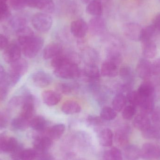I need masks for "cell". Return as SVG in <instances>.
Returning a JSON list of instances; mask_svg holds the SVG:
<instances>
[{"label": "cell", "mask_w": 160, "mask_h": 160, "mask_svg": "<svg viewBox=\"0 0 160 160\" xmlns=\"http://www.w3.org/2000/svg\"><path fill=\"white\" fill-rule=\"evenodd\" d=\"M28 69V62L24 59H20L10 64L9 72L6 77V79L10 86L16 85L27 72Z\"/></svg>", "instance_id": "obj_1"}, {"label": "cell", "mask_w": 160, "mask_h": 160, "mask_svg": "<svg viewBox=\"0 0 160 160\" xmlns=\"http://www.w3.org/2000/svg\"><path fill=\"white\" fill-rule=\"evenodd\" d=\"M54 73L58 78L73 79L80 77L81 71L77 63L68 61L55 68Z\"/></svg>", "instance_id": "obj_2"}, {"label": "cell", "mask_w": 160, "mask_h": 160, "mask_svg": "<svg viewBox=\"0 0 160 160\" xmlns=\"http://www.w3.org/2000/svg\"><path fill=\"white\" fill-rule=\"evenodd\" d=\"M44 39L40 37H33L21 47L25 57L30 59L34 58L41 50L44 45Z\"/></svg>", "instance_id": "obj_3"}, {"label": "cell", "mask_w": 160, "mask_h": 160, "mask_svg": "<svg viewBox=\"0 0 160 160\" xmlns=\"http://www.w3.org/2000/svg\"><path fill=\"white\" fill-rule=\"evenodd\" d=\"M32 24L38 32H46L49 31L52 26V18L46 13H37L32 19Z\"/></svg>", "instance_id": "obj_4"}, {"label": "cell", "mask_w": 160, "mask_h": 160, "mask_svg": "<svg viewBox=\"0 0 160 160\" xmlns=\"http://www.w3.org/2000/svg\"><path fill=\"white\" fill-rule=\"evenodd\" d=\"M21 48L18 43H12L8 44L4 49L3 57L8 63H12L21 59Z\"/></svg>", "instance_id": "obj_5"}, {"label": "cell", "mask_w": 160, "mask_h": 160, "mask_svg": "<svg viewBox=\"0 0 160 160\" xmlns=\"http://www.w3.org/2000/svg\"><path fill=\"white\" fill-rule=\"evenodd\" d=\"M142 29L141 26L135 22L126 23L123 26V31L125 36L130 40L140 41Z\"/></svg>", "instance_id": "obj_6"}, {"label": "cell", "mask_w": 160, "mask_h": 160, "mask_svg": "<svg viewBox=\"0 0 160 160\" xmlns=\"http://www.w3.org/2000/svg\"><path fill=\"white\" fill-rule=\"evenodd\" d=\"M141 157L145 160L160 158V148L154 144L146 143L141 149Z\"/></svg>", "instance_id": "obj_7"}, {"label": "cell", "mask_w": 160, "mask_h": 160, "mask_svg": "<svg viewBox=\"0 0 160 160\" xmlns=\"http://www.w3.org/2000/svg\"><path fill=\"white\" fill-rule=\"evenodd\" d=\"M88 27L86 22L82 19H79L71 22L70 30L72 34L78 38H82L86 35Z\"/></svg>", "instance_id": "obj_8"}, {"label": "cell", "mask_w": 160, "mask_h": 160, "mask_svg": "<svg viewBox=\"0 0 160 160\" xmlns=\"http://www.w3.org/2000/svg\"><path fill=\"white\" fill-rule=\"evenodd\" d=\"M136 72L141 79H148L152 75V63L147 59H141L137 64Z\"/></svg>", "instance_id": "obj_9"}, {"label": "cell", "mask_w": 160, "mask_h": 160, "mask_svg": "<svg viewBox=\"0 0 160 160\" xmlns=\"http://www.w3.org/2000/svg\"><path fill=\"white\" fill-rule=\"evenodd\" d=\"M52 145V140L48 136H38L36 138L34 142V149L37 155L48 152Z\"/></svg>", "instance_id": "obj_10"}, {"label": "cell", "mask_w": 160, "mask_h": 160, "mask_svg": "<svg viewBox=\"0 0 160 160\" xmlns=\"http://www.w3.org/2000/svg\"><path fill=\"white\" fill-rule=\"evenodd\" d=\"M84 74L92 85L98 84L100 78V72L96 64H87L84 69Z\"/></svg>", "instance_id": "obj_11"}, {"label": "cell", "mask_w": 160, "mask_h": 160, "mask_svg": "<svg viewBox=\"0 0 160 160\" xmlns=\"http://www.w3.org/2000/svg\"><path fill=\"white\" fill-rule=\"evenodd\" d=\"M32 79L33 83L39 88H44L51 84L52 82L51 76L44 71L35 72L32 75Z\"/></svg>", "instance_id": "obj_12"}, {"label": "cell", "mask_w": 160, "mask_h": 160, "mask_svg": "<svg viewBox=\"0 0 160 160\" xmlns=\"http://www.w3.org/2000/svg\"><path fill=\"white\" fill-rule=\"evenodd\" d=\"M63 49L60 44L52 43L48 44L44 49L43 57L46 60L53 59L62 53Z\"/></svg>", "instance_id": "obj_13"}, {"label": "cell", "mask_w": 160, "mask_h": 160, "mask_svg": "<svg viewBox=\"0 0 160 160\" xmlns=\"http://www.w3.org/2000/svg\"><path fill=\"white\" fill-rule=\"evenodd\" d=\"M133 125L136 128L142 132L146 130L152 126L151 120L148 115L143 113L139 114L135 117Z\"/></svg>", "instance_id": "obj_14"}, {"label": "cell", "mask_w": 160, "mask_h": 160, "mask_svg": "<svg viewBox=\"0 0 160 160\" xmlns=\"http://www.w3.org/2000/svg\"><path fill=\"white\" fill-rule=\"evenodd\" d=\"M42 99L46 105L52 106L59 103L61 100L60 93L53 90H46L42 94Z\"/></svg>", "instance_id": "obj_15"}, {"label": "cell", "mask_w": 160, "mask_h": 160, "mask_svg": "<svg viewBox=\"0 0 160 160\" xmlns=\"http://www.w3.org/2000/svg\"><path fill=\"white\" fill-rule=\"evenodd\" d=\"M101 73L103 77H116L118 74V65L112 62L106 60L102 65Z\"/></svg>", "instance_id": "obj_16"}, {"label": "cell", "mask_w": 160, "mask_h": 160, "mask_svg": "<svg viewBox=\"0 0 160 160\" xmlns=\"http://www.w3.org/2000/svg\"><path fill=\"white\" fill-rule=\"evenodd\" d=\"M89 28L94 34H101L106 29L105 21L99 17H96L89 22Z\"/></svg>", "instance_id": "obj_17"}, {"label": "cell", "mask_w": 160, "mask_h": 160, "mask_svg": "<svg viewBox=\"0 0 160 160\" xmlns=\"http://www.w3.org/2000/svg\"><path fill=\"white\" fill-rule=\"evenodd\" d=\"M32 8L51 13L55 9V4L52 0H35Z\"/></svg>", "instance_id": "obj_18"}, {"label": "cell", "mask_w": 160, "mask_h": 160, "mask_svg": "<svg viewBox=\"0 0 160 160\" xmlns=\"http://www.w3.org/2000/svg\"><path fill=\"white\" fill-rule=\"evenodd\" d=\"M48 126V122L45 118L41 116L33 117L30 121V127L33 129L39 132L46 131Z\"/></svg>", "instance_id": "obj_19"}, {"label": "cell", "mask_w": 160, "mask_h": 160, "mask_svg": "<svg viewBox=\"0 0 160 160\" xmlns=\"http://www.w3.org/2000/svg\"><path fill=\"white\" fill-rule=\"evenodd\" d=\"M16 33L18 38V43L21 47L34 36L33 31L27 26L18 30Z\"/></svg>", "instance_id": "obj_20"}, {"label": "cell", "mask_w": 160, "mask_h": 160, "mask_svg": "<svg viewBox=\"0 0 160 160\" xmlns=\"http://www.w3.org/2000/svg\"><path fill=\"white\" fill-rule=\"evenodd\" d=\"M130 132L129 128L127 126L119 129L116 132L115 137L117 143L120 146L126 145L128 142Z\"/></svg>", "instance_id": "obj_21"}, {"label": "cell", "mask_w": 160, "mask_h": 160, "mask_svg": "<svg viewBox=\"0 0 160 160\" xmlns=\"http://www.w3.org/2000/svg\"><path fill=\"white\" fill-rule=\"evenodd\" d=\"M137 91L143 98H155V86L150 81H147L141 84Z\"/></svg>", "instance_id": "obj_22"}, {"label": "cell", "mask_w": 160, "mask_h": 160, "mask_svg": "<svg viewBox=\"0 0 160 160\" xmlns=\"http://www.w3.org/2000/svg\"><path fill=\"white\" fill-rule=\"evenodd\" d=\"M142 53L145 58L152 59L157 54L156 44L151 40L142 42Z\"/></svg>", "instance_id": "obj_23"}, {"label": "cell", "mask_w": 160, "mask_h": 160, "mask_svg": "<svg viewBox=\"0 0 160 160\" xmlns=\"http://www.w3.org/2000/svg\"><path fill=\"white\" fill-rule=\"evenodd\" d=\"M62 111L66 114H74L81 112V107L80 104L75 101H67L63 104Z\"/></svg>", "instance_id": "obj_24"}, {"label": "cell", "mask_w": 160, "mask_h": 160, "mask_svg": "<svg viewBox=\"0 0 160 160\" xmlns=\"http://www.w3.org/2000/svg\"><path fill=\"white\" fill-rule=\"evenodd\" d=\"M86 11L88 14L96 17H100L102 14V7L100 0H92L87 7Z\"/></svg>", "instance_id": "obj_25"}, {"label": "cell", "mask_w": 160, "mask_h": 160, "mask_svg": "<svg viewBox=\"0 0 160 160\" xmlns=\"http://www.w3.org/2000/svg\"><path fill=\"white\" fill-rule=\"evenodd\" d=\"M119 75L124 83L133 84L134 80V73L129 66L127 65L122 66L119 70Z\"/></svg>", "instance_id": "obj_26"}, {"label": "cell", "mask_w": 160, "mask_h": 160, "mask_svg": "<svg viewBox=\"0 0 160 160\" xmlns=\"http://www.w3.org/2000/svg\"><path fill=\"white\" fill-rule=\"evenodd\" d=\"M113 134L111 130L105 128L102 130L99 135V142L104 147H110L112 145Z\"/></svg>", "instance_id": "obj_27"}, {"label": "cell", "mask_w": 160, "mask_h": 160, "mask_svg": "<svg viewBox=\"0 0 160 160\" xmlns=\"http://www.w3.org/2000/svg\"><path fill=\"white\" fill-rule=\"evenodd\" d=\"M155 98L154 97L144 98L140 107L142 113L148 115L151 114L154 110L155 106Z\"/></svg>", "instance_id": "obj_28"}, {"label": "cell", "mask_w": 160, "mask_h": 160, "mask_svg": "<svg viewBox=\"0 0 160 160\" xmlns=\"http://www.w3.org/2000/svg\"><path fill=\"white\" fill-rule=\"evenodd\" d=\"M127 102V97L122 93H118L113 100V108L117 112H121L125 108Z\"/></svg>", "instance_id": "obj_29"}, {"label": "cell", "mask_w": 160, "mask_h": 160, "mask_svg": "<svg viewBox=\"0 0 160 160\" xmlns=\"http://www.w3.org/2000/svg\"><path fill=\"white\" fill-rule=\"evenodd\" d=\"M65 126L62 124H57L51 128L48 132V136L52 140L59 139L64 132Z\"/></svg>", "instance_id": "obj_30"}, {"label": "cell", "mask_w": 160, "mask_h": 160, "mask_svg": "<svg viewBox=\"0 0 160 160\" xmlns=\"http://www.w3.org/2000/svg\"><path fill=\"white\" fill-rule=\"evenodd\" d=\"M30 121L19 116L12 120L11 125L15 129L24 131L30 127Z\"/></svg>", "instance_id": "obj_31"}, {"label": "cell", "mask_w": 160, "mask_h": 160, "mask_svg": "<svg viewBox=\"0 0 160 160\" xmlns=\"http://www.w3.org/2000/svg\"><path fill=\"white\" fill-rule=\"evenodd\" d=\"M20 145L16 138L13 137L6 138L4 142L2 152L12 153L15 151Z\"/></svg>", "instance_id": "obj_32"}, {"label": "cell", "mask_w": 160, "mask_h": 160, "mask_svg": "<svg viewBox=\"0 0 160 160\" xmlns=\"http://www.w3.org/2000/svg\"><path fill=\"white\" fill-rule=\"evenodd\" d=\"M125 155L128 159L137 160L141 157V149L136 146H128L125 148Z\"/></svg>", "instance_id": "obj_33"}, {"label": "cell", "mask_w": 160, "mask_h": 160, "mask_svg": "<svg viewBox=\"0 0 160 160\" xmlns=\"http://www.w3.org/2000/svg\"><path fill=\"white\" fill-rule=\"evenodd\" d=\"M127 100L129 102L131 105L133 106H140L142 101L143 99V98L137 91H129L127 94Z\"/></svg>", "instance_id": "obj_34"}, {"label": "cell", "mask_w": 160, "mask_h": 160, "mask_svg": "<svg viewBox=\"0 0 160 160\" xmlns=\"http://www.w3.org/2000/svg\"><path fill=\"white\" fill-rule=\"evenodd\" d=\"M78 88V86L75 83H60L56 86V89L58 93L65 95H68L73 92Z\"/></svg>", "instance_id": "obj_35"}, {"label": "cell", "mask_w": 160, "mask_h": 160, "mask_svg": "<svg viewBox=\"0 0 160 160\" xmlns=\"http://www.w3.org/2000/svg\"><path fill=\"white\" fill-rule=\"evenodd\" d=\"M106 60L112 62L118 66L122 61L121 53L115 48H110L107 52Z\"/></svg>", "instance_id": "obj_36"}, {"label": "cell", "mask_w": 160, "mask_h": 160, "mask_svg": "<svg viewBox=\"0 0 160 160\" xmlns=\"http://www.w3.org/2000/svg\"><path fill=\"white\" fill-rule=\"evenodd\" d=\"M156 32V30L152 24L142 28L141 32L140 41L144 42L151 40V38Z\"/></svg>", "instance_id": "obj_37"}, {"label": "cell", "mask_w": 160, "mask_h": 160, "mask_svg": "<svg viewBox=\"0 0 160 160\" xmlns=\"http://www.w3.org/2000/svg\"><path fill=\"white\" fill-rule=\"evenodd\" d=\"M10 24L12 28L16 30L17 32L18 30L26 27L27 21L23 17L15 16L10 20Z\"/></svg>", "instance_id": "obj_38"}, {"label": "cell", "mask_w": 160, "mask_h": 160, "mask_svg": "<svg viewBox=\"0 0 160 160\" xmlns=\"http://www.w3.org/2000/svg\"><path fill=\"white\" fill-rule=\"evenodd\" d=\"M117 112L113 108L105 107L102 108L100 113V117L102 120L110 121L113 120L117 116Z\"/></svg>", "instance_id": "obj_39"}, {"label": "cell", "mask_w": 160, "mask_h": 160, "mask_svg": "<svg viewBox=\"0 0 160 160\" xmlns=\"http://www.w3.org/2000/svg\"><path fill=\"white\" fill-rule=\"evenodd\" d=\"M142 135L146 139H158L160 137V132L157 126H151L149 128L142 132Z\"/></svg>", "instance_id": "obj_40"}, {"label": "cell", "mask_w": 160, "mask_h": 160, "mask_svg": "<svg viewBox=\"0 0 160 160\" xmlns=\"http://www.w3.org/2000/svg\"><path fill=\"white\" fill-rule=\"evenodd\" d=\"M25 100V94L22 96H14L9 100L8 107L10 110L16 109L20 106H22Z\"/></svg>", "instance_id": "obj_41"}, {"label": "cell", "mask_w": 160, "mask_h": 160, "mask_svg": "<svg viewBox=\"0 0 160 160\" xmlns=\"http://www.w3.org/2000/svg\"><path fill=\"white\" fill-rule=\"evenodd\" d=\"M136 113L135 106L132 105H128L124 108L122 112V117L126 120H130L133 118Z\"/></svg>", "instance_id": "obj_42"}, {"label": "cell", "mask_w": 160, "mask_h": 160, "mask_svg": "<svg viewBox=\"0 0 160 160\" xmlns=\"http://www.w3.org/2000/svg\"><path fill=\"white\" fill-rule=\"evenodd\" d=\"M37 154L34 149H27L23 150L21 154L20 159L21 160H35Z\"/></svg>", "instance_id": "obj_43"}, {"label": "cell", "mask_w": 160, "mask_h": 160, "mask_svg": "<svg viewBox=\"0 0 160 160\" xmlns=\"http://www.w3.org/2000/svg\"><path fill=\"white\" fill-rule=\"evenodd\" d=\"M10 86L5 79L0 82V100H4L7 96L8 89Z\"/></svg>", "instance_id": "obj_44"}, {"label": "cell", "mask_w": 160, "mask_h": 160, "mask_svg": "<svg viewBox=\"0 0 160 160\" xmlns=\"http://www.w3.org/2000/svg\"><path fill=\"white\" fill-rule=\"evenodd\" d=\"M108 157L111 160H122V155L121 151L116 147L111 148L108 154Z\"/></svg>", "instance_id": "obj_45"}, {"label": "cell", "mask_w": 160, "mask_h": 160, "mask_svg": "<svg viewBox=\"0 0 160 160\" xmlns=\"http://www.w3.org/2000/svg\"><path fill=\"white\" fill-rule=\"evenodd\" d=\"M9 14V8L6 2L0 1V21L8 17Z\"/></svg>", "instance_id": "obj_46"}, {"label": "cell", "mask_w": 160, "mask_h": 160, "mask_svg": "<svg viewBox=\"0 0 160 160\" xmlns=\"http://www.w3.org/2000/svg\"><path fill=\"white\" fill-rule=\"evenodd\" d=\"M11 7L16 10H21L26 6L24 0H9Z\"/></svg>", "instance_id": "obj_47"}, {"label": "cell", "mask_w": 160, "mask_h": 160, "mask_svg": "<svg viewBox=\"0 0 160 160\" xmlns=\"http://www.w3.org/2000/svg\"><path fill=\"white\" fill-rule=\"evenodd\" d=\"M102 120L100 117H99L95 115L89 116L87 119L88 122L89 123V124L93 126L100 125L102 122Z\"/></svg>", "instance_id": "obj_48"}, {"label": "cell", "mask_w": 160, "mask_h": 160, "mask_svg": "<svg viewBox=\"0 0 160 160\" xmlns=\"http://www.w3.org/2000/svg\"><path fill=\"white\" fill-rule=\"evenodd\" d=\"M152 74L154 76L160 75V58L157 59L152 63Z\"/></svg>", "instance_id": "obj_49"}, {"label": "cell", "mask_w": 160, "mask_h": 160, "mask_svg": "<svg viewBox=\"0 0 160 160\" xmlns=\"http://www.w3.org/2000/svg\"><path fill=\"white\" fill-rule=\"evenodd\" d=\"M8 118L7 116L0 111V129L5 128L7 126Z\"/></svg>", "instance_id": "obj_50"}, {"label": "cell", "mask_w": 160, "mask_h": 160, "mask_svg": "<svg viewBox=\"0 0 160 160\" xmlns=\"http://www.w3.org/2000/svg\"><path fill=\"white\" fill-rule=\"evenodd\" d=\"M152 114V119L155 123L158 124L160 122V108L154 109Z\"/></svg>", "instance_id": "obj_51"}, {"label": "cell", "mask_w": 160, "mask_h": 160, "mask_svg": "<svg viewBox=\"0 0 160 160\" xmlns=\"http://www.w3.org/2000/svg\"><path fill=\"white\" fill-rule=\"evenodd\" d=\"M8 45L7 38L3 35L0 34V50L5 49Z\"/></svg>", "instance_id": "obj_52"}, {"label": "cell", "mask_w": 160, "mask_h": 160, "mask_svg": "<svg viewBox=\"0 0 160 160\" xmlns=\"http://www.w3.org/2000/svg\"><path fill=\"white\" fill-rule=\"evenodd\" d=\"M37 160H52V157L47 152L37 155Z\"/></svg>", "instance_id": "obj_53"}, {"label": "cell", "mask_w": 160, "mask_h": 160, "mask_svg": "<svg viewBox=\"0 0 160 160\" xmlns=\"http://www.w3.org/2000/svg\"><path fill=\"white\" fill-rule=\"evenodd\" d=\"M152 25L155 28L156 32H160V14L157 15L154 18Z\"/></svg>", "instance_id": "obj_54"}, {"label": "cell", "mask_w": 160, "mask_h": 160, "mask_svg": "<svg viewBox=\"0 0 160 160\" xmlns=\"http://www.w3.org/2000/svg\"><path fill=\"white\" fill-rule=\"evenodd\" d=\"M6 77V74L5 72L3 67L0 64V82L3 81Z\"/></svg>", "instance_id": "obj_55"}, {"label": "cell", "mask_w": 160, "mask_h": 160, "mask_svg": "<svg viewBox=\"0 0 160 160\" xmlns=\"http://www.w3.org/2000/svg\"><path fill=\"white\" fill-rule=\"evenodd\" d=\"M82 2L85 3H87L88 2L89 0H81Z\"/></svg>", "instance_id": "obj_56"}, {"label": "cell", "mask_w": 160, "mask_h": 160, "mask_svg": "<svg viewBox=\"0 0 160 160\" xmlns=\"http://www.w3.org/2000/svg\"><path fill=\"white\" fill-rule=\"evenodd\" d=\"M0 1H2V2H6L7 0H0Z\"/></svg>", "instance_id": "obj_57"}, {"label": "cell", "mask_w": 160, "mask_h": 160, "mask_svg": "<svg viewBox=\"0 0 160 160\" xmlns=\"http://www.w3.org/2000/svg\"><path fill=\"white\" fill-rule=\"evenodd\" d=\"M77 160H85L83 159H78Z\"/></svg>", "instance_id": "obj_58"}]
</instances>
